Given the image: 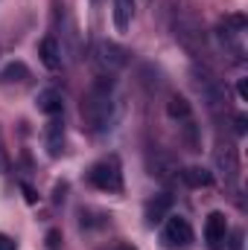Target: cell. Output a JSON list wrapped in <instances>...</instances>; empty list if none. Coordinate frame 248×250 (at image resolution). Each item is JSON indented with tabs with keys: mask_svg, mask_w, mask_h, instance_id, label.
<instances>
[{
	"mask_svg": "<svg viewBox=\"0 0 248 250\" xmlns=\"http://www.w3.org/2000/svg\"><path fill=\"white\" fill-rule=\"evenodd\" d=\"M237 131H240V134L246 131V117H237Z\"/></svg>",
	"mask_w": 248,
	"mask_h": 250,
	"instance_id": "cell-18",
	"label": "cell"
},
{
	"mask_svg": "<svg viewBox=\"0 0 248 250\" xmlns=\"http://www.w3.org/2000/svg\"><path fill=\"white\" fill-rule=\"evenodd\" d=\"M47 245H50V250L59 248V233H50V236H47Z\"/></svg>",
	"mask_w": 248,
	"mask_h": 250,
	"instance_id": "cell-17",
	"label": "cell"
},
{
	"mask_svg": "<svg viewBox=\"0 0 248 250\" xmlns=\"http://www.w3.org/2000/svg\"><path fill=\"white\" fill-rule=\"evenodd\" d=\"M38 56H41L44 67H50V70H59L62 67V50H59V41L56 38H44L41 47H38Z\"/></svg>",
	"mask_w": 248,
	"mask_h": 250,
	"instance_id": "cell-8",
	"label": "cell"
},
{
	"mask_svg": "<svg viewBox=\"0 0 248 250\" xmlns=\"http://www.w3.org/2000/svg\"><path fill=\"white\" fill-rule=\"evenodd\" d=\"M181 178H184L187 187H193V189H201V187H210V184H213L210 172H207V169H198V166L184 169V172H181Z\"/></svg>",
	"mask_w": 248,
	"mask_h": 250,
	"instance_id": "cell-10",
	"label": "cell"
},
{
	"mask_svg": "<svg viewBox=\"0 0 248 250\" xmlns=\"http://www.w3.org/2000/svg\"><path fill=\"white\" fill-rule=\"evenodd\" d=\"M167 111H170V117H173V120H181V123L193 120V114H190V102L181 99V96H173V99H170V105H167Z\"/></svg>",
	"mask_w": 248,
	"mask_h": 250,
	"instance_id": "cell-13",
	"label": "cell"
},
{
	"mask_svg": "<svg viewBox=\"0 0 248 250\" xmlns=\"http://www.w3.org/2000/svg\"><path fill=\"white\" fill-rule=\"evenodd\" d=\"M134 18V0H114V26L117 32H125Z\"/></svg>",
	"mask_w": 248,
	"mask_h": 250,
	"instance_id": "cell-9",
	"label": "cell"
},
{
	"mask_svg": "<svg viewBox=\"0 0 248 250\" xmlns=\"http://www.w3.org/2000/svg\"><path fill=\"white\" fill-rule=\"evenodd\" d=\"M117 250H134V248H131V245H120Z\"/></svg>",
	"mask_w": 248,
	"mask_h": 250,
	"instance_id": "cell-19",
	"label": "cell"
},
{
	"mask_svg": "<svg viewBox=\"0 0 248 250\" xmlns=\"http://www.w3.org/2000/svg\"><path fill=\"white\" fill-rule=\"evenodd\" d=\"M38 108H41L44 114L56 117V114L62 111V93H59V90H44V93L38 96Z\"/></svg>",
	"mask_w": 248,
	"mask_h": 250,
	"instance_id": "cell-11",
	"label": "cell"
},
{
	"mask_svg": "<svg viewBox=\"0 0 248 250\" xmlns=\"http://www.w3.org/2000/svg\"><path fill=\"white\" fill-rule=\"evenodd\" d=\"M0 79H6V82H24V79H29V70L24 64H9Z\"/></svg>",
	"mask_w": 248,
	"mask_h": 250,
	"instance_id": "cell-15",
	"label": "cell"
},
{
	"mask_svg": "<svg viewBox=\"0 0 248 250\" xmlns=\"http://www.w3.org/2000/svg\"><path fill=\"white\" fill-rule=\"evenodd\" d=\"M196 87H198V93L207 99V105H210L213 111L222 105V87H219V82H216L207 70H201V73L196 70Z\"/></svg>",
	"mask_w": 248,
	"mask_h": 250,
	"instance_id": "cell-6",
	"label": "cell"
},
{
	"mask_svg": "<svg viewBox=\"0 0 248 250\" xmlns=\"http://www.w3.org/2000/svg\"><path fill=\"white\" fill-rule=\"evenodd\" d=\"M164 242H167V248H187V245H193L190 221L181 218V215H170L167 224H164Z\"/></svg>",
	"mask_w": 248,
	"mask_h": 250,
	"instance_id": "cell-3",
	"label": "cell"
},
{
	"mask_svg": "<svg viewBox=\"0 0 248 250\" xmlns=\"http://www.w3.org/2000/svg\"><path fill=\"white\" fill-rule=\"evenodd\" d=\"M97 62H99L102 70L114 73V70H120L125 64V50H120V47L111 44V41H102V44H97Z\"/></svg>",
	"mask_w": 248,
	"mask_h": 250,
	"instance_id": "cell-5",
	"label": "cell"
},
{
	"mask_svg": "<svg viewBox=\"0 0 248 250\" xmlns=\"http://www.w3.org/2000/svg\"><path fill=\"white\" fill-rule=\"evenodd\" d=\"M47 146H50V154H59V148H62V125L56 120L47 128Z\"/></svg>",
	"mask_w": 248,
	"mask_h": 250,
	"instance_id": "cell-14",
	"label": "cell"
},
{
	"mask_svg": "<svg viewBox=\"0 0 248 250\" xmlns=\"http://www.w3.org/2000/svg\"><path fill=\"white\" fill-rule=\"evenodd\" d=\"M170 207H173V198H170V195H155V198L146 204V221H149V224H161V221L167 218Z\"/></svg>",
	"mask_w": 248,
	"mask_h": 250,
	"instance_id": "cell-7",
	"label": "cell"
},
{
	"mask_svg": "<svg viewBox=\"0 0 248 250\" xmlns=\"http://www.w3.org/2000/svg\"><path fill=\"white\" fill-rule=\"evenodd\" d=\"M91 184L97 189H102V192H120V189H123V172H120L117 157L99 160V163L91 169Z\"/></svg>",
	"mask_w": 248,
	"mask_h": 250,
	"instance_id": "cell-2",
	"label": "cell"
},
{
	"mask_svg": "<svg viewBox=\"0 0 248 250\" xmlns=\"http://www.w3.org/2000/svg\"><path fill=\"white\" fill-rule=\"evenodd\" d=\"M216 163H219V169H225L228 178H237V169H240V166H237V151H234L231 146H225V148L216 154Z\"/></svg>",
	"mask_w": 248,
	"mask_h": 250,
	"instance_id": "cell-12",
	"label": "cell"
},
{
	"mask_svg": "<svg viewBox=\"0 0 248 250\" xmlns=\"http://www.w3.org/2000/svg\"><path fill=\"white\" fill-rule=\"evenodd\" d=\"M0 250H15V242L9 236H3V233H0Z\"/></svg>",
	"mask_w": 248,
	"mask_h": 250,
	"instance_id": "cell-16",
	"label": "cell"
},
{
	"mask_svg": "<svg viewBox=\"0 0 248 250\" xmlns=\"http://www.w3.org/2000/svg\"><path fill=\"white\" fill-rule=\"evenodd\" d=\"M114 117V96H111V79L108 76H99L91 87V93L85 96L82 102V120L88 125V131L99 134L105 131L108 123Z\"/></svg>",
	"mask_w": 248,
	"mask_h": 250,
	"instance_id": "cell-1",
	"label": "cell"
},
{
	"mask_svg": "<svg viewBox=\"0 0 248 250\" xmlns=\"http://www.w3.org/2000/svg\"><path fill=\"white\" fill-rule=\"evenodd\" d=\"M225 236H228V221L222 212H210L207 224H204V242L210 250H222L225 248Z\"/></svg>",
	"mask_w": 248,
	"mask_h": 250,
	"instance_id": "cell-4",
	"label": "cell"
}]
</instances>
